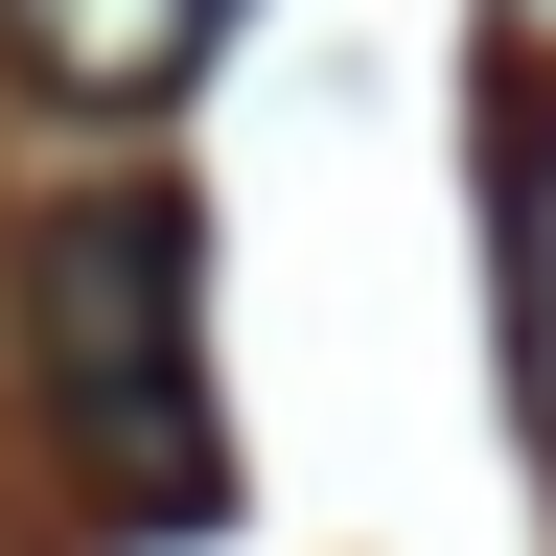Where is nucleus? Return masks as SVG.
<instances>
[{"instance_id":"nucleus-1","label":"nucleus","mask_w":556,"mask_h":556,"mask_svg":"<svg viewBox=\"0 0 556 556\" xmlns=\"http://www.w3.org/2000/svg\"><path fill=\"white\" fill-rule=\"evenodd\" d=\"M24 348H47V441L93 464V510H139V533H208V510H232V417H208V232H186V186L47 208Z\"/></svg>"},{"instance_id":"nucleus-2","label":"nucleus","mask_w":556,"mask_h":556,"mask_svg":"<svg viewBox=\"0 0 556 556\" xmlns=\"http://www.w3.org/2000/svg\"><path fill=\"white\" fill-rule=\"evenodd\" d=\"M0 47H24L70 116H139V93H186V70L232 47V0H0Z\"/></svg>"},{"instance_id":"nucleus-3","label":"nucleus","mask_w":556,"mask_h":556,"mask_svg":"<svg viewBox=\"0 0 556 556\" xmlns=\"http://www.w3.org/2000/svg\"><path fill=\"white\" fill-rule=\"evenodd\" d=\"M510 371H533V441H556V116H510Z\"/></svg>"}]
</instances>
